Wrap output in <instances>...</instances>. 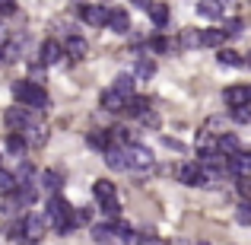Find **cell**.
<instances>
[{"mask_svg": "<svg viewBox=\"0 0 251 245\" xmlns=\"http://www.w3.org/2000/svg\"><path fill=\"white\" fill-rule=\"evenodd\" d=\"M45 217H48V226L54 229L57 236L74 233V226H76L74 207H70V204L64 201L61 194H51V197H48V204H45Z\"/></svg>", "mask_w": 251, "mask_h": 245, "instance_id": "cell-1", "label": "cell"}, {"mask_svg": "<svg viewBox=\"0 0 251 245\" xmlns=\"http://www.w3.org/2000/svg\"><path fill=\"white\" fill-rule=\"evenodd\" d=\"M13 99L23 102V105H29V109H45V105H48V92H45L35 80L13 83Z\"/></svg>", "mask_w": 251, "mask_h": 245, "instance_id": "cell-2", "label": "cell"}, {"mask_svg": "<svg viewBox=\"0 0 251 245\" xmlns=\"http://www.w3.org/2000/svg\"><path fill=\"white\" fill-rule=\"evenodd\" d=\"M23 223H25V242H38L51 229L48 226V217H42V214H29Z\"/></svg>", "mask_w": 251, "mask_h": 245, "instance_id": "cell-3", "label": "cell"}, {"mask_svg": "<svg viewBox=\"0 0 251 245\" xmlns=\"http://www.w3.org/2000/svg\"><path fill=\"white\" fill-rule=\"evenodd\" d=\"M102 156H105V165L108 169H130V163H127V147H118V143H108V147L102 150Z\"/></svg>", "mask_w": 251, "mask_h": 245, "instance_id": "cell-4", "label": "cell"}, {"mask_svg": "<svg viewBox=\"0 0 251 245\" xmlns=\"http://www.w3.org/2000/svg\"><path fill=\"white\" fill-rule=\"evenodd\" d=\"M153 150L150 147H143V143H134V147H127V163H130V169H150L153 165Z\"/></svg>", "mask_w": 251, "mask_h": 245, "instance_id": "cell-5", "label": "cell"}, {"mask_svg": "<svg viewBox=\"0 0 251 245\" xmlns=\"http://www.w3.org/2000/svg\"><path fill=\"white\" fill-rule=\"evenodd\" d=\"M3 121H6V128H13V131H25L29 128V105H13V109H6L3 111Z\"/></svg>", "mask_w": 251, "mask_h": 245, "instance_id": "cell-6", "label": "cell"}, {"mask_svg": "<svg viewBox=\"0 0 251 245\" xmlns=\"http://www.w3.org/2000/svg\"><path fill=\"white\" fill-rule=\"evenodd\" d=\"M76 13L86 19V26H96V29L108 26V16H111V10H105V6H76Z\"/></svg>", "mask_w": 251, "mask_h": 245, "instance_id": "cell-7", "label": "cell"}, {"mask_svg": "<svg viewBox=\"0 0 251 245\" xmlns=\"http://www.w3.org/2000/svg\"><path fill=\"white\" fill-rule=\"evenodd\" d=\"M99 102H102L105 111H124V102H127V96H124V92H118L115 86H111V89L102 92V99H99Z\"/></svg>", "mask_w": 251, "mask_h": 245, "instance_id": "cell-8", "label": "cell"}, {"mask_svg": "<svg viewBox=\"0 0 251 245\" xmlns=\"http://www.w3.org/2000/svg\"><path fill=\"white\" fill-rule=\"evenodd\" d=\"M23 134H25V140H29V147H45V143H48V134H51V131L45 128V124H29Z\"/></svg>", "mask_w": 251, "mask_h": 245, "instance_id": "cell-9", "label": "cell"}, {"mask_svg": "<svg viewBox=\"0 0 251 245\" xmlns=\"http://www.w3.org/2000/svg\"><path fill=\"white\" fill-rule=\"evenodd\" d=\"M64 57V45L54 42V38H48V42H42V64H57Z\"/></svg>", "mask_w": 251, "mask_h": 245, "instance_id": "cell-10", "label": "cell"}, {"mask_svg": "<svg viewBox=\"0 0 251 245\" xmlns=\"http://www.w3.org/2000/svg\"><path fill=\"white\" fill-rule=\"evenodd\" d=\"M178 182H181V185H203L201 165H194V163H184L181 169H178Z\"/></svg>", "mask_w": 251, "mask_h": 245, "instance_id": "cell-11", "label": "cell"}, {"mask_svg": "<svg viewBox=\"0 0 251 245\" xmlns=\"http://www.w3.org/2000/svg\"><path fill=\"white\" fill-rule=\"evenodd\" d=\"M64 51H67V57H74V61H83L89 45H86V38H80V35H70L67 45H64Z\"/></svg>", "mask_w": 251, "mask_h": 245, "instance_id": "cell-12", "label": "cell"}, {"mask_svg": "<svg viewBox=\"0 0 251 245\" xmlns=\"http://www.w3.org/2000/svg\"><path fill=\"white\" fill-rule=\"evenodd\" d=\"M226 29H207V32H201V45L203 48H223L226 45Z\"/></svg>", "mask_w": 251, "mask_h": 245, "instance_id": "cell-13", "label": "cell"}, {"mask_svg": "<svg viewBox=\"0 0 251 245\" xmlns=\"http://www.w3.org/2000/svg\"><path fill=\"white\" fill-rule=\"evenodd\" d=\"M3 150H6L10 156H23L25 150H29V140H25V134H10V137L3 140Z\"/></svg>", "mask_w": 251, "mask_h": 245, "instance_id": "cell-14", "label": "cell"}, {"mask_svg": "<svg viewBox=\"0 0 251 245\" xmlns=\"http://www.w3.org/2000/svg\"><path fill=\"white\" fill-rule=\"evenodd\" d=\"M197 16H203V19H220L223 16V3H220V0H197Z\"/></svg>", "mask_w": 251, "mask_h": 245, "instance_id": "cell-15", "label": "cell"}, {"mask_svg": "<svg viewBox=\"0 0 251 245\" xmlns=\"http://www.w3.org/2000/svg\"><path fill=\"white\" fill-rule=\"evenodd\" d=\"M42 188L48 191V194H57V191L64 188V178H61V172H54V169H45V172H42Z\"/></svg>", "mask_w": 251, "mask_h": 245, "instance_id": "cell-16", "label": "cell"}, {"mask_svg": "<svg viewBox=\"0 0 251 245\" xmlns=\"http://www.w3.org/2000/svg\"><path fill=\"white\" fill-rule=\"evenodd\" d=\"M147 109H150V99L147 96H134V92H130L127 102H124V111H127V115H134V118H140Z\"/></svg>", "mask_w": 251, "mask_h": 245, "instance_id": "cell-17", "label": "cell"}, {"mask_svg": "<svg viewBox=\"0 0 251 245\" xmlns=\"http://www.w3.org/2000/svg\"><path fill=\"white\" fill-rule=\"evenodd\" d=\"M223 99H226L229 105H245L248 102V86H229V89H223Z\"/></svg>", "mask_w": 251, "mask_h": 245, "instance_id": "cell-18", "label": "cell"}, {"mask_svg": "<svg viewBox=\"0 0 251 245\" xmlns=\"http://www.w3.org/2000/svg\"><path fill=\"white\" fill-rule=\"evenodd\" d=\"M92 194H96V201H115V185L108 182V178H99L96 185H92Z\"/></svg>", "mask_w": 251, "mask_h": 245, "instance_id": "cell-19", "label": "cell"}, {"mask_svg": "<svg viewBox=\"0 0 251 245\" xmlns=\"http://www.w3.org/2000/svg\"><path fill=\"white\" fill-rule=\"evenodd\" d=\"M197 150L201 153H210V150H220V140H216V134L213 131H197Z\"/></svg>", "mask_w": 251, "mask_h": 245, "instance_id": "cell-20", "label": "cell"}, {"mask_svg": "<svg viewBox=\"0 0 251 245\" xmlns=\"http://www.w3.org/2000/svg\"><path fill=\"white\" fill-rule=\"evenodd\" d=\"M207 131H213L216 137L226 134V131H232V118H226V115H210L207 118Z\"/></svg>", "mask_w": 251, "mask_h": 245, "instance_id": "cell-21", "label": "cell"}, {"mask_svg": "<svg viewBox=\"0 0 251 245\" xmlns=\"http://www.w3.org/2000/svg\"><path fill=\"white\" fill-rule=\"evenodd\" d=\"M108 26H111L115 32H121V35H124V32H130V16H127L124 10H111V16H108Z\"/></svg>", "mask_w": 251, "mask_h": 245, "instance_id": "cell-22", "label": "cell"}, {"mask_svg": "<svg viewBox=\"0 0 251 245\" xmlns=\"http://www.w3.org/2000/svg\"><path fill=\"white\" fill-rule=\"evenodd\" d=\"M92 239H96V242H115V226H111L108 220L96 223V226H92Z\"/></svg>", "mask_w": 251, "mask_h": 245, "instance_id": "cell-23", "label": "cell"}, {"mask_svg": "<svg viewBox=\"0 0 251 245\" xmlns=\"http://www.w3.org/2000/svg\"><path fill=\"white\" fill-rule=\"evenodd\" d=\"M150 19L156 23V29L169 26V6L166 3H150Z\"/></svg>", "mask_w": 251, "mask_h": 245, "instance_id": "cell-24", "label": "cell"}, {"mask_svg": "<svg viewBox=\"0 0 251 245\" xmlns=\"http://www.w3.org/2000/svg\"><path fill=\"white\" fill-rule=\"evenodd\" d=\"M19 188V182H16V172H6V169H0V197L3 194H10V191H16Z\"/></svg>", "mask_w": 251, "mask_h": 245, "instance_id": "cell-25", "label": "cell"}, {"mask_svg": "<svg viewBox=\"0 0 251 245\" xmlns=\"http://www.w3.org/2000/svg\"><path fill=\"white\" fill-rule=\"evenodd\" d=\"M220 150H223V153H229V156H232V153H239V150H242L239 137H235V134H229V131H226V134H220Z\"/></svg>", "mask_w": 251, "mask_h": 245, "instance_id": "cell-26", "label": "cell"}, {"mask_svg": "<svg viewBox=\"0 0 251 245\" xmlns=\"http://www.w3.org/2000/svg\"><path fill=\"white\" fill-rule=\"evenodd\" d=\"M134 80H137V74H118L115 77V89L124 92V96H130V92H134Z\"/></svg>", "mask_w": 251, "mask_h": 245, "instance_id": "cell-27", "label": "cell"}, {"mask_svg": "<svg viewBox=\"0 0 251 245\" xmlns=\"http://www.w3.org/2000/svg\"><path fill=\"white\" fill-rule=\"evenodd\" d=\"M134 74H137V80H153V77H156V64H153V61H147V57H143V61H137Z\"/></svg>", "mask_w": 251, "mask_h": 245, "instance_id": "cell-28", "label": "cell"}, {"mask_svg": "<svg viewBox=\"0 0 251 245\" xmlns=\"http://www.w3.org/2000/svg\"><path fill=\"white\" fill-rule=\"evenodd\" d=\"M6 239L10 242H25V223H19V220L6 223Z\"/></svg>", "mask_w": 251, "mask_h": 245, "instance_id": "cell-29", "label": "cell"}, {"mask_svg": "<svg viewBox=\"0 0 251 245\" xmlns=\"http://www.w3.org/2000/svg\"><path fill=\"white\" fill-rule=\"evenodd\" d=\"M108 143H111V134H108V131H92V134H89V147L92 150H105Z\"/></svg>", "mask_w": 251, "mask_h": 245, "instance_id": "cell-30", "label": "cell"}, {"mask_svg": "<svg viewBox=\"0 0 251 245\" xmlns=\"http://www.w3.org/2000/svg\"><path fill=\"white\" fill-rule=\"evenodd\" d=\"M32 178H35V165L23 160V163H19V169H16V182H19V185H29Z\"/></svg>", "mask_w": 251, "mask_h": 245, "instance_id": "cell-31", "label": "cell"}, {"mask_svg": "<svg viewBox=\"0 0 251 245\" xmlns=\"http://www.w3.org/2000/svg\"><path fill=\"white\" fill-rule=\"evenodd\" d=\"M197 45H201V32H181V35H178V48H197Z\"/></svg>", "mask_w": 251, "mask_h": 245, "instance_id": "cell-32", "label": "cell"}, {"mask_svg": "<svg viewBox=\"0 0 251 245\" xmlns=\"http://www.w3.org/2000/svg\"><path fill=\"white\" fill-rule=\"evenodd\" d=\"M235 220H239L242 226H251V201H248V197L235 207Z\"/></svg>", "mask_w": 251, "mask_h": 245, "instance_id": "cell-33", "label": "cell"}, {"mask_svg": "<svg viewBox=\"0 0 251 245\" xmlns=\"http://www.w3.org/2000/svg\"><path fill=\"white\" fill-rule=\"evenodd\" d=\"M99 207H102L105 220H118V217H121V204H118V197H115V201H102Z\"/></svg>", "mask_w": 251, "mask_h": 245, "instance_id": "cell-34", "label": "cell"}, {"mask_svg": "<svg viewBox=\"0 0 251 245\" xmlns=\"http://www.w3.org/2000/svg\"><path fill=\"white\" fill-rule=\"evenodd\" d=\"M169 48H172L169 38H162V35H153V38H150V51H156V54H169Z\"/></svg>", "mask_w": 251, "mask_h": 245, "instance_id": "cell-35", "label": "cell"}, {"mask_svg": "<svg viewBox=\"0 0 251 245\" xmlns=\"http://www.w3.org/2000/svg\"><path fill=\"white\" fill-rule=\"evenodd\" d=\"M235 188H239L242 197H248V201H251V172H245V175L235 178Z\"/></svg>", "mask_w": 251, "mask_h": 245, "instance_id": "cell-36", "label": "cell"}, {"mask_svg": "<svg viewBox=\"0 0 251 245\" xmlns=\"http://www.w3.org/2000/svg\"><path fill=\"white\" fill-rule=\"evenodd\" d=\"M220 64H226V67H239L242 64V54H235V51H220Z\"/></svg>", "mask_w": 251, "mask_h": 245, "instance_id": "cell-37", "label": "cell"}, {"mask_svg": "<svg viewBox=\"0 0 251 245\" xmlns=\"http://www.w3.org/2000/svg\"><path fill=\"white\" fill-rule=\"evenodd\" d=\"M223 29H226V35H229V38H235V35L242 32V19H229V23L223 26Z\"/></svg>", "mask_w": 251, "mask_h": 245, "instance_id": "cell-38", "label": "cell"}, {"mask_svg": "<svg viewBox=\"0 0 251 245\" xmlns=\"http://www.w3.org/2000/svg\"><path fill=\"white\" fill-rule=\"evenodd\" d=\"M140 118H143V124H147V128H150V131H156V128H159V115H153V111H150V109H147V111H143V115H140Z\"/></svg>", "mask_w": 251, "mask_h": 245, "instance_id": "cell-39", "label": "cell"}, {"mask_svg": "<svg viewBox=\"0 0 251 245\" xmlns=\"http://www.w3.org/2000/svg\"><path fill=\"white\" fill-rule=\"evenodd\" d=\"M162 143H166L169 150H175V153H184V147H181L178 140H172V137H162Z\"/></svg>", "mask_w": 251, "mask_h": 245, "instance_id": "cell-40", "label": "cell"}, {"mask_svg": "<svg viewBox=\"0 0 251 245\" xmlns=\"http://www.w3.org/2000/svg\"><path fill=\"white\" fill-rule=\"evenodd\" d=\"M16 10V0H0V13H13Z\"/></svg>", "mask_w": 251, "mask_h": 245, "instance_id": "cell-41", "label": "cell"}, {"mask_svg": "<svg viewBox=\"0 0 251 245\" xmlns=\"http://www.w3.org/2000/svg\"><path fill=\"white\" fill-rule=\"evenodd\" d=\"M6 64V57H3V45H0V67H3Z\"/></svg>", "mask_w": 251, "mask_h": 245, "instance_id": "cell-42", "label": "cell"}, {"mask_svg": "<svg viewBox=\"0 0 251 245\" xmlns=\"http://www.w3.org/2000/svg\"><path fill=\"white\" fill-rule=\"evenodd\" d=\"M3 38H6V32H3V26H0V45H3Z\"/></svg>", "mask_w": 251, "mask_h": 245, "instance_id": "cell-43", "label": "cell"}, {"mask_svg": "<svg viewBox=\"0 0 251 245\" xmlns=\"http://www.w3.org/2000/svg\"><path fill=\"white\" fill-rule=\"evenodd\" d=\"M248 61H251V54H248Z\"/></svg>", "mask_w": 251, "mask_h": 245, "instance_id": "cell-44", "label": "cell"}]
</instances>
